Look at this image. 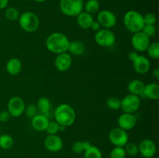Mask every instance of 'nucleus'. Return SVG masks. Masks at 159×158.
<instances>
[{
    "instance_id": "obj_1",
    "label": "nucleus",
    "mask_w": 159,
    "mask_h": 158,
    "mask_svg": "<svg viewBox=\"0 0 159 158\" xmlns=\"http://www.w3.org/2000/svg\"><path fill=\"white\" fill-rule=\"evenodd\" d=\"M70 40L65 34L54 32L50 34L46 39L45 46L48 50L54 54L68 52Z\"/></svg>"
},
{
    "instance_id": "obj_2",
    "label": "nucleus",
    "mask_w": 159,
    "mask_h": 158,
    "mask_svg": "<svg viewBox=\"0 0 159 158\" xmlns=\"http://www.w3.org/2000/svg\"><path fill=\"white\" fill-rule=\"evenodd\" d=\"M54 121L60 125L65 127L71 126L75 121L76 113L72 106L66 103L57 105L54 111Z\"/></svg>"
},
{
    "instance_id": "obj_3",
    "label": "nucleus",
    "mask_w": 159,
    "mask_h": 158,
    "mask_svg": "<svg viewBox=\"0 0 159 158\" xmlns=\"http://www.w3.org/2000/svg\"><path fill=\"white\" fill-rule=\"evenodd\" d=\"M123 22L126 29L132 33L141 31L144 26L143 15L135 10L127 11L124 14Z\"/></svg>"
},
{
    "instance_id": "obj_4",
    "label": "nucleus",
    "mask_w": 159,
    "mask_h": 158,
    "mask_svg": "<svg viewBox=\"0 0 159 158\" xmlns=\"http://www.w3.org/2000/svg\"><path fill=\"white\" fill-rule=\"evenodd\" d=\"M20 28L26 33H34L38 29L40 20L34 12H24L20 15L18 19Z\"/></svg>"
},
{
    "instance_id": "obj_5",
    "label": "nucleus",
    "mask_w": 159,
    "mask_h": 158,
    "mask_svg": "<svg viewBox=\"0 0 159 158\" xmlns=\"http://www.w3.org/2000/svg\"><path fill=\"white\" fill-rule=\"evenodd\" d=\"M59 8L64 15L69 17H76L83 11V0H60Z\"/></svg>"
},
{
    "instance_id": "obj_6",
    "label": "nucleus",
    "mask_w": 159,
    "mask_h": 158,
    "mask_svg": "<svg viewBox=\"0 0 159 158\" xmlns=\"http://www.w3.org/2000/svg\"><path fill=\"white\" fill-rule=\"evenodd\" d=\"M141 107V99L135 94H128L120 99V109L123 112L134 114Z\"/></svg>"
},
{
    "instance_id": "obj_7",
    "label": "nucleus",
    "mask_w": 159,
    "mask_h": 158,
    "mask_svg": "<svg viewBox=\"0 0 159 158\" xmlns=\"http://www.w3.org/2000/svg\"><path fill=\"white\" fill-rule=\"evenodd\" d=\"M95 42L102 47H110L116 42V36L114 33L109 29H102L96 32L94 36Z\"/></svg>"
},
{
    "instance_id": "obj_8",
    "label": "nucleus",
    "mask_w": 159,
    "mask_h": 158,
    "mask_svg": "<svg viewBox=\"0 0 159 158\" xmlns=\"http://www.w3.org/2000/svg\"><path fill=\"white\" fill-rule=\"evenodd\" d=\"M109 139L114 147H124L128 143L129 136L127 131L120 127H115L109 133Z\"/></svg>"
},
{
    "instance_id": "obj_9",
    "label": "nucleus",
    "mask_w": 159,
    "mask_h": 158,
    "mask_svg": "<svg viewBox=\"0 0 159 158\" xmlns=\"http://www.w3.org/2000/svg\"><path fill=\"white\" fill-rule=\"evenodd\" d=\"M26 104L23 99L20 96H13L9 100L7 104V111L10 116L20 117L24 113Z\"/></svg>"
},
{
    "instance_id": "obj_10",
    "label": "nucleus",
    "mask_w": 159,
    "mask_h": 158,
    "mask_svg": "<svg viewBox=\"0 0 159 158\" xmlns=\"http://www.w3.org/2000/svg\"><path fill=\"white\" fill-rule=\"evenodd\" d=\"M131 45L137 52H145L150 44V38L141 31L133 33L131 37Z\"/></svg>"
},
{
    "instance_id": "obj_11",
    "label": "nucleus",
    "mask_w": 159,
    "mask_h": 158,
    "mask_svg": "<svg viewBox=\"0 0 159 158\" xmlns=\"http://www.w3.org/2000/svg\"><path fill=\"white\" fill-rule=\"evenodd\" d=\"M116 16L112 11L104 9L99 11L97 14V22L103 29H109L114 27L116 24Z\"/></svg>"
},
{
    "instance_id": "obj_12",
    "label": "nucleus",
    "mask_w": 159,
    "mask_h": 158,
    "mask_svg": "<svg viewBox=\"0 0 159 158\" xmlns=\"http://www.w3.org/2000/svg\"><path fill=\"white\" fill-rule=\"evenodd\" d=\"M45 149L51 153H57L63 148L64 143L61 138L57 134L48 135L43 140Z\"/></svg>"
},
{
    "instance_id": "obj_13",
    "label": "nucleus",
    "mask_w": 159,
    "mask_h": 158,
    "mask_svg": "<svg viewBox=\"0 0 159 158\" xmlns=\"http://www.w3.org/2000/svg\"><path fill=\"white\" fill-rule=\"evenodd\" d=\"M139 153L144 158H153L157 151L155 142L150 139H144L138 144Z\"/></svg>"
},
{
    "instance_id": "obj_14",
    "label": "nucleus",
    "mask_w": 159,
    "mask_h": 158,
    "mask_svg": "<svg viewBox=\"0 0 159 158\" xmlns=\"http://www.w3.org/2000/svg\"><path fill=\"white\" fill-rule=\"evenodd\" d=\"M72 65V57L68 52L57 54L54 60V67L60 72L69 70Z\"/></svg>"
},
{
    "instance_id": "obj_15",
    "label": "nucleus",
    "mask_w": 159,
    "mask_h": 158,
    "mask_svg": "<svg viewBox=\"0 0 159 158\" xmlns=\"http://www.w3.org/2000/svg\"><path fill=\"white\" fill-rule=\"evenodd\" d=\"M137 118L134 114L123 112L117 119L118 127L125 131H130L136 125Z\"/></svg>"
},
{
    "instance_id": "obj_16",
    "label": "nucleus",
    "mask_w": 159,
    "mask_h": 158,
    "mask_svg": "<svg viewBox=\"0 0 159 158\" xmlns=\"http://www.w3.org/2000/svg\"><path fill=\"white\" fill-rule=\"evenodd\" d=\"M134 71L138 74L144 75L149 71L151 68L150 60L144 55H138L132 61Z\"/></svg>"
},
{
    "instance_id": "obj_17",
    "label": "nucleus",
    "mask_w": 159,
    "mask_h": 158,
    "mask_svg": "<svg viewBox=\"0 0 159 158\" xmlns=\"http://www.w3.org/2000/svg\"><path fill=\"white\" fill-rule=\"evenodd\" d=\"M49 122L50 119L48 116L40 113L31 119V126L36 131L43 132L46 130Z\"/></svg>"
},
{
    "instance_id": "obj_18",
    "label": "nucleus",
    "mask_w": 159,
    "mask_h": 158,
    "mask_svg": "<svg viewBox=\"0 0 159 158\" xmlns=\"http://www.w3.org/2000/svg\"><path fill=\"white\" fill-rule=\"evenodd\" d=\"M76 21L79 27L83 29H88L91 27L92 24L94 22V19L93 15L85 11H82L76 16Z\"/></svg>"
},
{
    "instance_id": "obj_19",
    "label": "nucleus",
    "mask_w": 159,
    "mask_h": 158,
    "mask_svg": "<svg viewBox=\"0 0 159 158\" xmlns=\"http://www.w3.org/2000/svg\"><path fill=\"white\" fill-rule=\"evenodd\" d=\"M85 50L86 46L82 41L79 40L70 41L68 50V53L69 54L74 56H82L85 54Z\"/></svg>"
},
{
    "instance_id": "obj_20",
    "label": "nucleus",
    "mask_w": 159,
    "mask_h": 158,
    "mask_svg": "<svg viewBox=\"0 0 159 158\" xmlns=\"http://www.w3.org/2000/svg\"><path fill=\"white\" fill-rule=\"evenodd\" d=\"M143 94L151 100H158L159 99V85L155 82H151L145 85Z\"/></svg>"
},
{
    "instance_id": "obj_21",
    "label": "nucleus",
    "mask_w": 159,
    "mask_h": 158,
    "mask_svg": "<svg viewBox=\"0 0 159 158\" xmlns=\"http://www.w3.org/2000/svg\"><path fill=\"white\" fill-rule=\"evenodd\" d=\"M6 71L8 74L12 76H16L20 73L22 70V62L16 57L10 58L6 63Z\"/></svg>"
},
{
    "instance_id": "obj_22",
    "label": "nucleus",
    "mask_w": 159,
    "mask_h": 158,
    "mask_svg": "<svg viewBox=\"0 0 159 158\" xmlns=\"http://www.w3.org/2000/svg\"><path fill=\"white\" fill-rule=\"evenodd\" d=\"M144 86H145V84L142 81L139 79H134L130 81L127 85V90L129 91V94L139 96L140 94H143Z\"/></svg>"
},
{
    "instance_id": "obj_23",
    "label": "nucleus",
    "mask_w": 159,
    "mask_h": 158,
    "mask_svg": "<svg viewBox=\"0 0 159 158\" xmlns=\"http://www.w3.org/2000/svg\"><path fill=\"white\" fill-rule=\"evenodd\" d=\"M36 106L40 114L45 115L48 117L51 110V103L48 98L40 97L37 101Z\"/></svg>"
},
{
    "instance_id": "obj_24",
    "label": "nucleus",
    "mask_w": 159,
    "mask_h": 158,
    "mask_svg": "<svg viewBox=\"0 0 159 158\" xmlns=\"http://www.w3.org/2000/svg\"><path fill=\"white\" fill-rule=\"evenodd\" d=\"M99 8H100V5L98 0H87L85 3H84L83 9H85V12L91 15L97 13L99 11Z\"/></svg>"
},
{
    "instance_id": "obj_25",
    "label": "nucleus",
    "mask_w": 159,
    "mask_h": 158,
    "mask_svg": "<svg viewBox=\"0 0 159 158\" xmlns=\"http://www.w3.org/2000/svg\"><path fill=\"white\" fill-rule=\"evenodd\" d=\"M91 146L89 141H75L71 146V150L76 154L83 153Z\"/></svg>"
},
{
    "instance_id": "obj_26",
    "label": "nucleus",
    "mask_w": 159,
    "mask_h": 158,
    "mask_svg": "<svg viewBox=\"0 0 159 158\" xmlns=\"http://www.w3.org/2000/svg\"><path fill=\"white\" fill-rule=\"evenodd\" d=\"M84 158H102V154L99 147L92 145L84 152Z\"/></svg>"
},
{
    "instance_id": "obj_27",
    "label": "nucleus",
    "mask_w": 159,
    "mask_h": 158,
    "mask_svg": "<svg viewBox=\"0 0 159 158\" xmlns=\"http://www.w3.org/2000/svg\"><path fill=\"white\" fill-rule=\"evenodd\" d=\"M14 144L13 138L9 134L0 135V148L3 150H9Z\"/></svg>"
},
{
    "instance_id": "obj_28",
    "label": "nucleus",
    "mask_w": 159,
    "mask_h": 158,
    "mask_svg": "<svg viewBox=\"0 0 159 158\" xmlns=\"http://www.w3.org/2000/svg\"><path fill=\"white\" fill-rule=\"evenodd\" d=\"M148 54L151 58L154 60L159 59V43L158 42H153L150 43L148 47L147 50Z\"/></svg>"
},
{
    "instance_id": "obj_29",
    "label": "nucleus",
    "mask_w": 159,
    "mask_h": 158,
    "mask_svg": "<svg viewBox=\"0 0 159 158\" xmlns=\"http://www.w3.org/2000/svg\"><path fill=\"white\" fill-rule=\"evenodd\" d=\"M20 12L15 7H9L5 10V17L9 21H16L20 17Z\"/></svg>"
},
{
    "instance_id": "obj_30",
    "label": "nucleus",
    "mask_w": 159,
    "mask_h": 158,
    "mask_svg": "<svg viewBox=\"0 0 159 158\" xmlns=\"http://www.w3.org/2000/svg\"><path fill=\"white\" fill-rule=\"evenodd\" d=\"M125 150L126 154L130 156H135L139 153V150H138V145L132 142H128L124 147Z\"/></svg>"
},
{
    "instance_id": "obj_31",
    "label": "nucleus",
    "mask_w": 159,
    "mask_h": 158,
    "mask_svg": "<svg viewBox=\"0 0 159 158\" xmlns=\"http://www.w3.org/2000/svg\"><path fill=\"white\" fill-rule=\"evenodd\" d=\"M107 106L111 110H118L120 108V99L117 97L112 96L107 100Z\"/></svg>"
},
{
    "instance_id": "obj_32",
    "label": "nucleus",
    "mask_w": 159,
    "mask_h": 158,
    "mask_svg": "<svg viewBox=\"0 0 159 158\" xmlns=\"http://www.w3.org/2000/svg\"><path fill=\"white\" fill-rule=\"evenodd\" d=\"M127 154H126L125 150L124 147H115L111 150L110 153V158H125Z\"/></svg>"
},
{
    "instance_id": "obj_33",
    "label": "nucleus",
    "mask_w": 159,
    "mask_h": 158,
    "mask_svg": "<svg viewBox=\"0 0 159 158\" xmlns=\"http://www.w3.org/2000/svg\"><path fill=\"white\" fill-rule=\"evenodd\" d=\"M59 128H60V125L57 122H55V121H50L45 131L47 132L48 135L57 134L59 132Z\"/></svg>"
},
{
    "instance_id": "obj_34",
    "label": "nucleus",
    "mask_w": 159,
    "mask_h": 158,
    "mask_svg": "<svg viewBox=\"0 0 159 158\" xmlns=\"http://www.w3.org/2000/svg\"><path fill=\"white\" fill-rule=\"evenodd\" d=\"M37 112H38V110H37V106L34 104H30V105H26V108H25L24 113L26 117L31 119L37 114Z\"/></svg>"
},
{
    "instance_id": "obj_35",
    "label": "nucleus",
    "mask_w": 159,
    "mask_h": 158,
    "mask_svg": "<svg viewBox=\"0 0 159 158\" xmlns=\"http://www.w3.org/2000/svg\"><path fill=\"white\" fill-rule=\"evenodd\" d=\"M141 32L144 33L147 37H148L149 38L154 37L156 33V28H155V25H146L144 24V26H143L142 29H141Z\"/></svg>"
},
{
    "instance_id": "obj_36",
    "label": "nucleus",
    "mask_w": 159,
    "mask_h": 158,
    "mask_svg": "<svg viewBox=\"0 0 159 158\" xmlns=\"http://www.w3.org/2000/svg\"><path fill=\"white\" fill-rule=\"evenodd\" d=\"M143 18H144V24L146 25H155L156 23V15L153 13H151V12L143 15Z\"/></svg>"
},
{
    "instance_id": "obj_37",
    "label": "nucleus",
    "mask_w": 159,
    "mask_h": 158,
    "mask_svg": "<svg viewBox=\"0 0 159 158\" xmlns=\"http://www.w3.org/2000/svg\"><path fill=\"white\" fill-rule=\"evenodd\" d=\"M9 118H10V115L7 110L2 111L0 112V122H6L9 120Z\"/></svg>"
},
{
    "instance_id": "obj_38",
    "label": "nucleus",
    "mask_w": 159,
    "mask_h": 158,
    "mask_svg": "<svg viewBox=\"0 0 159 158\" xmlns=\"http://www.w3.org/2000/svg\"><path fill=\"white\" fill-rule=\"evenodd\" d=\"M90 29H92L93 31H95V32H97V31H99V29H102V27H101L100 24H99L97 21H95L94 20V22H93V24H92Z\"/></svg>"
},
{
    "instance_id": "obj_39",
    "label": "nucleus",
    "mask_w": 159,
    "mask_h": 158,
    "mask_svg": "<svg viewBox=\"0 0 159 158\" xmlns=\"http://www.w3.org/2000/svg\"><path fill=\"white\" fill-rule=\"evenodd\" d=\"M138 55H139V54H138V52H137V51H135V50L130 51L128 54V58L130 59L131 61H133V60H134V59L136 58Z\"/></svg>"
},
{
    "instance_id": "obj_40",
    "label": "nucleus",
    "mask_w": 159,
    "mask_h": 158,
    "mask_svg": "<svg viewBox=\"0 0 159 158\" xmlns=\"http://www.w3.org/2000/svg\"><path fill=\"white\" fill-rule=\"evenodd\" d=\"M9 4V0H0V9H4L7 7Z\"/></svg>"
},
{
    "instance_id": "obj_41",
    "label": "nucleus",
    "mask_w": 159,
    "mask_h": 158,
    "mask_svg": "<svg viewBox=\"0 0 159 158\" xmlns=\"http://www.w3.org/2000/svg\"><path fill=\"white\" fill-rule=\"evenodd\" d=\"M152 75L154 76V77H155V79L158 80L159 79V69L158 68H155V69L154 70L153 72H152Z\"/></svg>"
},
{
    "instance_id": "obj_42",
    "label": "nucleus",
    "mask_w": 159,
    "mask_h": 158,
    "mask_svg": "<svg viewBox=\"0 0 159 158\" xmlns=\"http://www.w3.org/2000/svg\"><path fill=\"white\" fill-rule=\"evenodd\" d=\"M36 2H45L46 0H35Z\"/></svg>"
}]
</instances>
